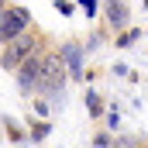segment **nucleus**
<instances>
[{"mask_svg":"<svg viewBox=\"0 0 148 148\" xmlns=\"http://www.w3.org/2000/svg\"><path fill=\"white\" fill-rule=\"evenodd\" d=\"M41 48H52V38L35 24L31 31H24L21 38L7 41V45L0 48V69H3V73H17V69H21L35 52H41Z\"/></svg>","mask_w":148,"mask_h":148,"instance_id":"f257e3e1","label":"nucleus"},{"mask_svg":"<svg viewBox=\"0 0 148 148\" xmlns=\"http://www.w3.org/2000/svg\"><path fill=\"white\" fill-rule=\"evenodd\" d=\"M66 79H69V69H66L59 48H48V52H45V62H41V76H38V90H35V93L52 97V103H62Z\"/></svg>","mask_w":148,"mask_h":148,"instance_id":"f03ea898","label":"nucleus"},{"mask_svg":"<svg viewBox=\"0 0 148 148\" xmlns=\"http://www.w3.org/2000/svg\"><path fill=\"white\" fill-rule=\"evenodd\" d=\"M31 28H35L31 10H28V7H21V3H10V7L3 10V17H0V48H3L7 41L21 38L24 31H31Z\"/></svg>","mask_w":148,"mask_h":148,"instance_id":"7ed1b4c3","label":"nucleus"},{"mask_svg":"<svg viewBox=\"0 0 148 148\" xmlns=\"http://www.w3.org/2000/svg\"><path fill=\"white\" fill-rule=\"evenodd\" d=\"M103 24H107V35H121V31L131 28L127 0H103Z\"/></svg>","mask_w":148,"mask_h":148,"instance_id":"20e7f679","label":"nucleus"},{"mask_svg":"<svg viewBox=\"0 0 148 148\" xmlns=\"http://www.w3.org/2000/svg\"><path fill=\"white\" fill-rule=\"evenodd\" d=\"M45 52H48V48H41V52H35V55H31V59H28V62H24V66H21V69H17V90H21V93H35L38 90V76H41V62H45Z\"/></svg>","mask_w":148,"mask_h":148,"instance_id":"39448f33","label":"nucleus"},{"mask_svg":"<svg viewBox=\"0 0 148 148\" xmlns=\"http://www.w3.org/2000/svg\"><path fill=\"white\" fill-rule=\"evenodd\" d=\"M83 52H86V45H79V41H66V45H59V55H62V62H66V69L73 79H83Z\"/></svg>","mask_w":148,"mask_h":148,"instance_id":"423d86ee","label":"nucleus"},{"mask_svg":"<svg viewBox=\"0 0 148 148\" xmlns=\"http://www.w3.org/2000/svg\"><path fill=\"white\" fill-rule=\"evenodd\" d=\"M86 110L93 121H100V117H107V107H103V97L97 93V90H86Z\"/></svg>","mask_w":148,"mask_h":148,"instance_id":"0eeeda50","label":"nucleus"},{"mask_svg":"<svg viewBox=\"0 0 148 148\" xmlns=\"http://www.w3.org/2000/svg\"><path fill=\"white\" fill-rule=\"evenodd\" d=\"M48 131H52L48 121H28V141H31V145H35V141H45Z\"/></svg>","mask_w":148,"mask_h":148,"instance_id":"6e6552de","label":"nucleus"},{"mask_svg":"<svg viewBox=\"0 0 148 148\" xmlns=\"http://www.w3.org/2000/svg\"><path fill=\"white\" fill-rule=\"evenodd\" d=\"M138 38H141V28H127V31L114 35V48H131V45H134Z\"/></svg>","mask_w":148,"mask_h":148,"instance_id":"1a4fd4ad","label":"nucleus"},{"mask_svg":"<svg viewBox=\"0 0 148 148\" xmlns=\"http://www.w3.org/2000/svg\"><path fill=\"white\" fill-rule=\"evenodd\" d=\"M3 127H7V138H10L14 145H17V141H28V131H21L14 117H3Z\"/></svg>","mask_w":148,"mask_h":148,"instance_id":"9d476101","label":"nucleus"},{"mask_svg":"<svg viewBox=\"0 0 148 148\" xmlns=\"http://www.w3.org/2000/svg\"><path fill=\"white\" fill-rule=\"evenodd\" d=\"M138 145H141V141H138L134 134H117V138H114V145H110V148H138Z\"/></svg>","mask_w":148,"mask_h":148,"instance_id":"9b49d317","label":"nucleus"},{"mask_svg":"<svg viewBox=\"0 0 148 148\" xmlns=\"http://www.w3.org/2000/svg\"><path fill=\"white\" fill-rule=\"evenodd\" d=\"M93 145H97V148H110V145H114L110 131H97V134H93Z\"/></svg>","mask_w":148,"mask_h":148,"instance_id":"f8f14e48","label":"nucleus"},{"mask_svg":"<svg viewBox=\"0 0 148 148\" xmlns=\"http://www.w3.org/2000/svg\"><path fill=\"white\" fill-rule=\"evenodd\" d=\"M121 124V114H117V107H107V131H114Z\"/></svg>","mask_w":148,"mask_h":148,"instance_id":"ddd939ff","label":"nucleus"},{"mask_svg":"<svg viewBox=\"0 0 148 148\" xmlns=\"http://www.w3.org/2000/svg\"><path fill=\"white\" fill-rule=\"evenodd\" d=\"M55 10L69 17V14H73V10H76V3H69V0H55Z\"/></svg>","mask_w":148,"mask_h":148,"instance_id":"4468645a","label":"nucleus"},{"mask_svg":"<svg viewBox=\"0 0 148 148\" xmlns=\"http://www.w3.org/2000/svg\"><path fill=\"white\" fill-rule=\"evenodd\" d=\"M79 7L86 10V17H93V14H97V0H79Z\"/></svg>","mask_w":148,"mask_h":148,"instance_id":"2eb2a0df","label":"nucleus"},{"mask_svg":"<svg viewBox=\"0 0 148 148\" xmlns=\"http://www.w3.org/2000/svg\"><path fill=\"white\" fill-rule=\"evenodd\" d=\"M35 110L41 114V117H48V103H45V100H35Z\"/></svg>","mask_w":148,"mask_h":148,"instance_id":"dca6fc26","label":"nucleus"},{"mask_svg":"<svg viewBox=\"0 0 148 148\" xmlns=\"http://www.w3.org/2000/svg\"><path fill=\"white\" fill-rule=\"evenodd\" d=\"M10 7V0H0V17H3V10Z\"/></svg>","mask_w":148,"mask_h":148,"instance_id":"f3484780","label":"nucleus"},{"mask_svg":"<svg viewBox=\"0 0 148 148\" xmlns=\"http://www.w3.org/2000/svg\"><path fill=\"white\" fill-rule=\"evenodd\" d=\"M138 148H148V138H145V141H141V145H138Z\"/></svg>","mask_w":148,"mask_h":148,"instance_id":"a211bd4d","label":"nucleus"}]
</instances>
